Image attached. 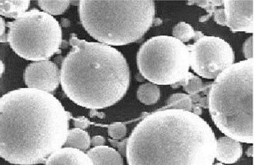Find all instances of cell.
Masks as SVG:
<instances>
[{"label":"cell","instance_id":"cell-10","mask_svg":"<svg viewBox=\"0 0 254 165\" xmlns=\"http://www.w3.org/2000/svg\"><path fill=\"white\" fill-rule=\"evenodd\" d=\"M226 26L232 32L252 34L254 31V1H223Z\"/></svg>","mask_w":254,"mask_h":165},{"label":"cell","instance_id":"cell-12","mask_svg":"<svg viewBox=\"0 0 254 165\" xmlns=\"http://www.w3.org/2000/svg\"><path fill=\"white\" fill-rule=\"evenodd\" d=\"M242 146L239 141L227 136L216 140V149L214 158L221 163L232 165L242 157Z\"/></svg>","mask_w":254,"mask_h":165},{"label":"cell","instance_id":"cell-16","mask_svg":"<svg viewBox=\"0 0 254 165\" xmlns=\"http://www.w3.org/2000/svg\"><path fill=\"white\" fill-rule=\"evenodd\" d=\"M161 97V91L158 86L152 83L141 84L137 88V98L141 104L147 106L157 104Z\"/></svg>","mask_w":254,"mask_h":165},{"label":"cell","instance_id":"cell-17","mask_svg":"<svg viewBox=\"0 0 254 165\" xmlns=\"http://www.w3.org/2000/svg\"><path fill=\"white\" fill-rule=\"evenodd\" d=\"M210 85L211 84L204 85L200 78L189 72L181 81L173 85V88H178L182 86L185 92L189 94V96H193V95H197L199 92H203L205 90L210 89Z\"/></svg>","mask_w":254,"mask_h":165},{"label":"cell","instance_id":"cell-21","mask_svg":"<svg viewBox=\"0 0 254 165\" xmlns=\"http://www.w3.org/2000/svg\"><path fill=\"white\" fill-rule=\"evenodd\" d=\"M108 134L114 140H121L127 135V129L123 122H115L107 126Z\"/></svg>","mask_w":254,"mask_h":165},{"label":"cell","instance_id":"cell-2","mask_svg":"<svg viewBox=\"0 0 254 165\" xmlns=\"http://www.w3.org/2000/svg\"><path fill=\"white\" fill-rule=\"evenodd\" d=\"M216 138L199 115L159 110L143 118L128 138V165H213Z\"/></svg>","mask_w":254,"mask_h":165},{"label":"cell","instance_id":"cell-24","mask_svg":"<svg viewBox=\"0 0 254 165\" xmlns=\"http://www.w3.org/2000/svg\"><path fill=\"white\" fill-rule=\"evenodd\" d=\"M214 17V21L218 25L225 26L226 24V16L224 8H216L213 12Z\"/></svg>","mask_w":254,"mask_h":165},{"label":"cell","instance_id":"cell-9","mask_svg":"<svg viewBox=\"0 0 254 165\" xmlns=\"http://www.w3.org/2000/svg\"><path fill=\"white\" fill-rule=\"evenodd\" d=\"M24 80L29 88L51 93L61 84V71L50 60L36 61L26 67Z\"/></svg>","mask_w":254,"mask_h":165},{"label":"cell","instance_id":"cell-28","mask_svg":"<svg viewBox=\"0 0 254 165\" xmlns=\"http://www.w3.org/2000/svg\"><path fill=\"white\" fill-rule=\"evenodd\" d=\"M6 30V22L2 17L0 16V38L3 36Z\"/></svg>","mask_w":254,"mask_h":165},{"label":"cell","instance_id":"cell-26","mask_svg":"<svg viewBox=\"0 0 254 165\" xmlns=\"http://www.w3.org/2000/svg\"><path fill=\"white\" fill-rule=\"evenodd\" d=\"M74 126L78 129H84L91 125V122L85 117H79L76 118H72Z\"/></svg>","mask_w":254,"mask_h":165},{"label":"cell","instance_id":"cell-4","mask_svg":"<svg viewBox=\"0 0 254 165\" xmlns=\"http://www.w3.org/2000/svg\"><path fill=\"white\" fill-rule=\"evenodd\" d=\"M254 60L233 64L210 85L207 108L222 133L244 143H254Z\"/></svg>","mask_w":254,"mask_h":165},{"label":"cell","instance_id":"cell-15","mask_svg":"<svg viewBox=\"0 0 254 165\" xmlns=\"http://www.w3.org/2000/svg\"><path fill=\"white\" fill-rule=\"evenodd\" d=\"M30 5V1H0V14L16 19L27 11Z\"/></svg>","mask_w":254,"mask_h":165},{"label":"cell","instance_id":"cell-19","mask_svg":"<svg viewBox=\"0 0 254 165\" xmlns=\"http://www.w3.org/2000/svg\"><path fill=\"white\" fill-rule=\"evenodd\" d=\"M193 104L189 95L184 93L173 94L167 100V105L161 110H181L192 112Z\"/></svg>","mask_w":254,"mask_h":165},{"label":"cell","instance_id":"cell-18","mask_svg":"<svg viewBox=\"0 0 254 165\" xmlns=\"http://www.w3.org/2000/svg\"><path fill=\"white\" fill-rule=\"evenodd\" d=\"M173 38H177L180 42L185 43L191 39L196 41L198 38L203 36L200 31H194L192 26L185 22L177 23L173 30Z\"/></svg>","mask_w":254,"mask_h":165},{"label":"cell","instance_id":"cell-13","mask_svg":"<svg viewBox=\"0 0 254 165\" xmlns=\"http://www.w3.org/2000/svg\"><path fill=\"white\" fill-rule=\"evenodd\" d=\"M93 165H124L123 157L116 149L109 146H98L87 153Z\"/></svg>","mask_w":254,"mask_h":165},{"label":"cell","instance_id":"cell-30","mask_svg":"<svg viewBox=\"0 0 254 165\" xmlns=\"http://www.w3.org/2000/svg\"><path fill=\"white\" fill-rule=\"evenodd\" d=\"M253 146H250L248 149H247V151H246V155L248 156V157H253Z\"/></svg>","mask_w":254,"mask_h":165},{"label":"cell","instance_id":"cell-5","mask_svg":"<svg viewBox=\"0 0 254 165\" xmlns=\"http://www.w3.org/2000/svg\"><path fill=\"white\" fill-rule=\"evenodd\" d=\"M83 28L99 43L127 46L137 42L153 26V1H79Z\"/></svg>","mask_w":254,"mask_h":165},{"label":"cell","instance_id":"cell-1","mask_svg":"<svg viewBox=\"0 0 254 165\" xmlns=\"http://www.w3.org/2000/svg\"><path fill=\"white\" fill-rule=\"evenodd\" d=\"M70 113L51 93L23 88L0 98V157L37 165L65 143Z\"/></svg>","mask_w":254,"mask_h":165},{"label":"cell","instance_id":"cell-3","mask_svg":"<svg viewBox=\"0 0 254 165\" xmlns=\"http://www.w3.org/2000/svg\"><path fill=\"white\" fill-rule=\"evenodd\" d=\"M71 49L62 62L61 84L68 99L96 110L117 104L129 89L130 72L121 52L99 42L70 38Z\"/></svg>","mask_w":254,"mask_h":165},{"label":"cell","instance_id":"cell-7","mask_svg":"<svg viewBox=\"0 0 254 165\" xmlns=\"http://www.w3.org/2000/svg\"><path fill=\"white\" fill-rule=\"evenodd\" d=\"M137 64L141 76L152 84L174 85L189 72V47L173 37H153L139 49Z\"/></svg>","mask_w":254,"mask_h":165},{"label":"cell","instance_id":"cell-22","mask_svg":"<svg viewBox=\"0 0 254 165\" xmlns=\"http://www.w3.org/2000/svg\"><path fill=\"white\" fill-rule=\"evenodd\" d=\"M188 4L197 5L201 6L202 8L206 9V11L209 13L208 15L203 18L204 19L203 21H206V18H209L213 14L215 7L223 5V1H189L188 2Z\"/></svg>","mask_w":254,"mask_h":165},{"label":"cell","instance_id":"cell-31","mask_svg":"<svg viewBox=\"0 0 254 165\" xmlns=\"http://www.w3.org/2000/svg\"></svg>","mask_w":254,"mask_h":165},{"label":"cell","instance_id":"cell-27","mask_svg":"<svg viewBox=\"0 0 254 165\" xmlns=\"http://www.w3.org/2000/svg\"><path fill=\"white\" fill-rule=\"evenodd\" d=\"M106 143V139L102 136H95L91 139V145L93 147L103 146Z\"/></svg>","mask_w":254,"mask_h":165},{"label":"cell","instance_id":"cell-29","mask_svg":"<svg viewBox=\"0 0 254 165\" xmlns=\"http://www.w3.org/2000/svg\"><path fill=\"white\" fill-rule=\"evenodd\" d=\"M4 71H5V65H4L3 62L0 60V77L2 76Z\"/></svg>","mask_w":254,"mask_h":165},{"label":"cell","instance_id":"cell-25","mask_svg":"<svg viewBox=\"0 0 254 165\" xmlns=\"http://www.w3.org/2000/svg\"><path fill=\"white\" fill-rule=\"evenodd\" d=\"M127 141H128V138L122 141H119L117 140L109 139L110 143L112 145V146L113 147H117L118 149H119V153L122 156H124V157H126V153H127Z\"/></svg>","mask_w":254,"mask_h":165},{"label":"cell","instance_id":"cell-8","mask_svg":"<svg viewBox=\"0 0 254 165\" xmlns=\"http://www.w3.org/2000/svg\"><path fill=\"white\" fill-rule=\"evenodd\" d=\"M188 47L190 53V67L200 77L215 79L234 64L232 47L218 37L203 35Z\"/></svg>","mask_w":254,"mask_h":165},{"label":"cell","instance_id":"cell-23","mask_svg":"<svg viewBox=\"0 0 254 165\" xmlns=\"http://www.w3.org/2000/svg\"><path fill=\"white\" fill-rule=\"evenodd\" d=\"M243 54L246 60H254V37L246 39L243 45Z\"/></svg>","mask_w":254,"mask_h":165},{"label":"cell","instance_id":"cell-6","mask_svg":"<svg viewBox=\"0 0 254 165\" xmlns=\"http://www.w3.org/2000/svg\"><path fill=\"white\" fill-rule=\"evenodd\" d=\"M6 25L7 42L14 53L25 60H47L62 46L61 25L44 11L37 9L26 11Z\"/></svg>","mask_w":254,"mask_h":165},{"label":"cell","instance_id":"cell-11","mask_svg":"<svg viewBox=\"0 0 254 165\" xmlns=\"http://www.w3.org/2000/svg\"><path fill=\"white\" fill-rule=\"evenodd\" d=\"M46 165H93L89 156L73 148H61L48 157Z\"/></svg>","mask_w":254,"mask_h":165},{"label":"cell","instance_id":"cell-14","mask_svg":"<svg viewBox=\"0 0 254 165\" xmlns=\"http://www.w3.org/2000/svg\"><path fill=\"white\" fill-rule=\"evenodd\" d=\"M65 147L73 148L84 152L91 146V137L83 129L74 128L68 129L66 138Z\"/></svg>","mask_w":254,"mask_h":165},{"label":"cell","instance_id":"cell-20","mask_svg":"<svg viewBox=\"0 0 254 165\" xmlns=\"http://www.w3.org/2000/svg\"><path fill=\"white\" fill-rule=\"evenodd\" d=\"M38 6L50 15L63 14L69 6L70 1H38Z\"/></svg>","mask_w":254,"mask_h":165}]
</instances>
